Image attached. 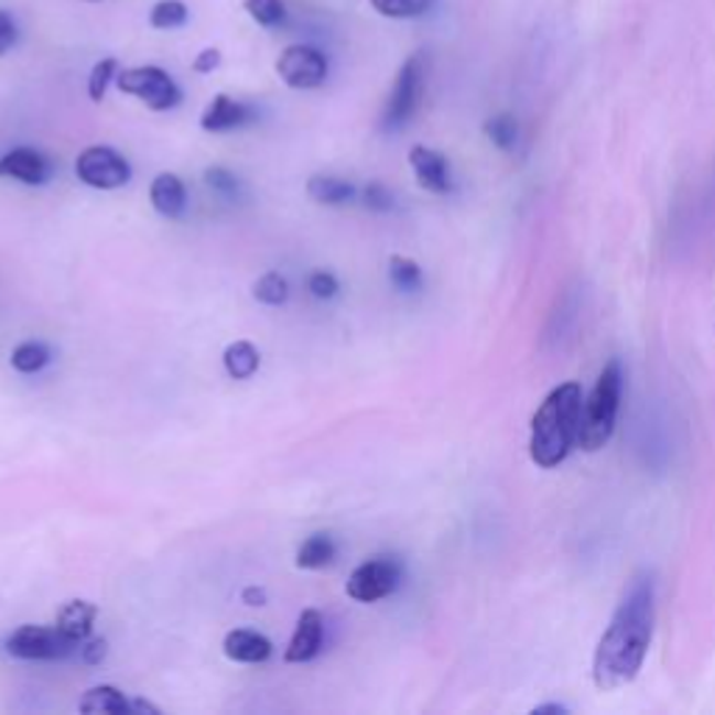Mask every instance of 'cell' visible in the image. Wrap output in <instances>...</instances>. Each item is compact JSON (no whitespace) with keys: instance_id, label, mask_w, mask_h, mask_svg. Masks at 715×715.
<instances>
[{"instance_id":"1","label":"cell","mask_w":715,"mask_h":715,"mask_svg":"<svg viewBox=\"0 0 715 715\" xmlns=\"http://www.w3.org/2000/svg\"><path fill=\"white\" fill-rule=\"evenodd\" d=\"M657 589L651 573L631 578L624 602L615 609L593 657V682L598 691H618L638 680L654 635Z\"/></svg>"},{"instance_id":"2","label":"cell","mask_w":715,"mask_h":715,"mask_svg":"<svg viewBox=\"0 0 715 715\" xmlns=\"http://www.w3.org/2000/svg\"><path fill=\"white\" fill-rule=\"evenodd\" d=\"M578 425H582V386H556L531 420V462L542 469L560 467L567 453L576 447Z\"/></svg>"},{"instance_id":"3","label":"cell","mask_w":715,"mask_h":715,"mask_svg":"<svg viewBox=\"0 0 715 715\" xmlns=\"http://www.w3.org/2000/svg\"><path fill=\"white\" fill-rule=\"evenodd\" d=\"M620 394H624V369L618 361H609L604 372L595 380V389L589 391L587 403L582 411V425H578V442L582 451H602L615 433L618 420Z\"/></svg>"},{"instance_id":"4","label":"cell","mask_w":715,"mask_h":715,"mask_svg":"<svg viewBox=\"0 0 715 715\" xmlns=\"http://www.w3.org/2000/svg\"><path fill=\"white\" fill-rule=\"evenodd\" d=\"M427 78V59L425 54H414L403 62V67L397 71L394 85H391L389 101L383 109V129L397 132L411 121L420 109L422 93H425Z\"/></svg>"},{"instance_id":"5","label":"cell","mask_w":715,"mask_h":715,"mask_svg":"<svg viewBox=\"0 0 715 715\" xmlns=\"http://www.w3.org/2000/svg\"><path fill=\"white\" fill-rule=\"evenodd\" d=\"M115 85H118L121 93H127V96L140 98V101L149 109H154V112H169V109L180 107L182 101L180 85L171 78V73H165L163 67L156 65L118 71Z\"/></svg>"},{"instance_id":"6","label":"cell","mask_w":715,"mask_h":715,"mask_svg":"<svg viewBox=\"0 0 715 715\" xmlns=\"http://www.w3.org/2000/svg\"><path fill=\"white\" fill-rule=\"evenodd\" d=\"M3 649L14 660H65L76 654L78 643H73L56 626L23 624L9 635Z\"/></svg>"},{"instance_id":"7","label":"cell","mask_w":715,"mask_h":715,"mask_svg":"<svg viewBox=\"0 0 715 715\" xmlns=\"http://www.w3.org/2000/svg\"><path fill=\"white\" fill-rule=\"evenodd\" d=\"M73 171H76L78 182H85L87 187H96V191H115V187H123L132 180V165L112 145H87L76 156Z\"/></svg>"},{"instance_id":"8","label":"cell","mask_w":715,"mask_h":715,"mask_svg":"<svg viewBox=\"0 0 715 715\" xmlns=\"http://www.w3.org/2000/svg\"><path fill=\"white\" fill-rule=\"evenodd\" d=\"M274 71L280 82L291 90H316V87L325 85L327 59L313 45H289V48H283V54L277 56Z\"/></svg>"},{"instance_id":"9","label":"cell","mask_w":715,"mask_h":715,"mask_svg":"<svg viewBox=\"0 0 715 715\" xmlns=\"http://www.w3.org/2000/svg\"><path fill=\"white\" fill-rule=\"evenodd\" d=\"M400 565L389 556H378V560H367L355 567L347 578V595L358 604H375L386 595H391L400 584Z\"/></svg>"},{"instance_id":"10","label":"cell","mask_w":715,"mask_h":715,"mask_svg":"<svg viewBox=\"0 0 715 715\" xmlns=\"http://www.w3.org/2000/svg\"><path fill=\"white\" fill-rule=\"evenodd\" d=\"M322 646H325V618L319 609H302L283 660L291 665H302V662L316 660Z\"/></svg>"},{"instance_id":"11","label":"cell","mask_w":715,"mask_h":715,"mask_svg":"<svg viewBox=\"0 0 715 715\" xmlns=\"http://www.w3.org/2000/svg\"><path fill=\"white\" fill-rule=\"evenodd\" d=\"M409 165L414 171L420 187H425L427 193L447 196L453 191L451 163H447V156L442 151H433L427 145H414L409 151Z\"/></svg>"},{"instance_id":"12","label":"cell","mask_w":715,"mask_h":715,"mask_svg":"<svg viewBox=\"0 0 715 715\" xmlns=\"http://www.w3.org/2000/svg\"><path fill=\"white\" fill-rule=\"evenodd\" d=\"M0 176L31 187L45 185L51 176V165L40 151L20 145V149H12L0 156Z\"/></svg>"},{"instance_id":"13","label":"cell","mask_w":715,"mask_h":715,"mask_svg":"<svg viewBox=\"0 0 715 715\" xmlns=\"http://www.w3.org/2000/svg\"><path fill=\"white\" fill-rule=\"evenodd\" d=\"M252 118H254V109L249 107V104L235 101V98L218 93V96L205 107L202 118H198V127L210 134H221V132H235V129L247 127Z\"/></svg>"},{"instance_id":"14","label":"cell","mask_w":715,"mask_h":715,"mask_svg":"<svg viewBox=\"0 0 715 715\" xmlns=\"http://www.w3.org/2000/svg\"><path fill=\"white\" fill-rule=\"evenodd\" d=\"M224 657L241 665H260L274 654V646L266 635L254 629H232L224 635Z\"/></svg>"},{"instance_id":"15","label":"cell","mask_w":715,"mask_h":715,"mask_svg":"<svg viewBox=\"0 0 715 715\" xmlns=\"http://www.w3.org/2000/svg\"><path fill=\"white\" fill-rule=\"evenodd\" d=\"M149 198L151 207L163 218H180L182 213L187 210L185 182L176 174H171V171H163V174L154 176V182H151L149 187Z\"/></svg>"},{"instance_id":"16","label":"cell","mask_w":715,"mask_h":715,"mask_svg":"<svg viewBox=\"0 0 715 715\" xmlns=\"http://www.w3.org/2000/svg\"><path fill=\"white\" fill-rule=\"evenodd\" d=\"M96 618H98L96 604L76 598V602H67L65 607L59 609V615H56V629L65 631L73 643L82 646L85 640H90Z\"/></svg>"},{"instance_id":"17","label":"cell","mask_w":715,"mask_h":715,"mask_svg":"<svg viewBox=\"0 0 715 715\" xmlns=\"http://www.w3.org/2000/svg\"><path fill=\"white\" fill-rule=\"evenodd\" d=\"M307 196H311L316 205L342 207V205H349V202L358 196V191H355L353 182L342 180V176L316 174L307 180Z\"/></svg>"},{"instance_id":"18","label":"cell","mask_w":715,"mask_h":715,"mask_svg":"<svg viewBox=\"0 0 715 715\" xmlns=\"http://www.w3.org/2000/svg\"><path fill=\"white\" fill-rule=\"evenodd\" d=\"M78 709L90 715H129L132 713V702L118 687L96 685L82 696Z\"/></svg>"},{"instance_id":"19","label":"cell","mask_w":715,"mask_h":715,"mask_svg":"<svg viewBox=\"0 0 715 715\" xmlns=\"http://www.w3.org/2000/svg\"><path fill=\"white\" fill-rule=\"evenodd\" d=\"M224 372L232 380H249L260 369V349L252 342H232L224 349Z\"/></svg>"},{"instance_id":"20","label":"cell","mask_w":715,"mask_h":715,"mask_svg":"<svg viewBox=\"0 0 715 715\" xmlns=\"http://www.w3.org/2000/svg\"><path fill=\"white\" fill-rule=\"evenodd\" d=\"M336 560V542L327 534H311L296 548V567L300 571H322Z\"/></svg>"},{"instance_id":"21","label":"cell","mask_w":715,"mask_h":715,"mask_svg":"<svg viewBox=\"0 0 715 715\" xmlns=\"http://www.w3.org/2000/svg\"><path fill=\"white\" fill-rule=\"evenodd\" d=\"M252 296L260 302V305H269V307L285 305L291 296L289 280H285L280 271H266L263 277H258V280L252 283Z\"/></svg>"},{"instance_id":"22","label":"cell","mask_w":715,"mask_h":715,"mask_svg":"<svg viewBox=\"0 0 715 715\" xmlns=\"http://www.w3.org/2000/svg\"><path fill=\"white\" fill-rule=\"evenodd\" d=\"M51 364V349L43 342H23L12 349V367L20 375L43 372Z\"/></svg>"},{"instance_id":"23","label":"cell","mask_w":715,"mask_h":715,"mask_svg":"<svg viewBox=\"0 0 715 715\" xmlns=\"http://www.w3.org/2000/svg\"><path fill=\"white\" fill-rule=\"evenodd\" d=\"M389 280L397 291L414 294V291L422 289L420 263L411 258H403V254H394V258H389Z\"/></svg>"},{"instance_id":"24","label":"cell","mask_w":715,"mask_h":715,"mask_svg":"<svg viewBox=\"0 0 715 715\" xmlns=\"http://www.w3.org/2000/svg\"><path fill=\"white\" fill-rule=\"evenodd\" d=\"M369 3H372L375 12L383 14V18L414 20L431 12L436 0H369Z\"/></svg>"},{"instance_id":"25","label":"cell","mask_w":715,"mask_h":715,"mask_svg":"<svg viewBox=\"0 0 715 715\" xmlns=\"http://www.w3.org/2000/svg\"><path fill=\"white\" fill-rule=\"evenodd\" d=\"M187 7L182 3V0H160V3H154L149 12V23L151 29L156 31H174V29H182V25L187 23Z\"/></svg>"},{"instance_id":"26","label":"cell","mask_w":715,"mask_h":715,"mask_svg":"<svg viewBox=\"0 0 715 715\" xmlns=\"http://www.w3.org/2000/svg\"><path fill=\"white\" fill-rule=\"evenodd\" d=\"M243 9L263 29H277L285 20V0H243Z\"/></svg>"},{"instance_id":"27","label":"cell","mask_w":715,"mask_h":715,"mask_svg":"<svg viewBox=\"0 0 715 715\" xmlns=\"http://www.w3.org/2000/svg\"><path fill=\"white\" fill-rule=\"evenodd\" d=\"M115 78H118V59L107 56V59L96 62L90 71V78H87V93H90V101L101 104Z\"/></svg>"},{"instance_id":"28","label":"cell","mask_w":715,"mask_h":715,"mask_svg":"<svg viewBox=\"0 0 715 715\" xmlns=\"http://www.w3.org/2000/svg\"><path fill=\"white\" fill-rule=\"evenodd\" d=\"M484 132H487V138L492 140L500 151H511L514 145H518V138H520L518 121H514L511 115H495V118H489Z\"/></svg>"},{"instance_id":"29","label":"cell","mask_w":715,"mask_h":715,"mask_svg":"<svg viewBox=\"0 0 715 715\" xmlns=\"http://www.w3.org/2000/svg\"><path fill=\"white\" fill-rule=\"evenodd\" d=\"M307 291H311L316 300H333V296L338 294L336 274H331V271H325V269L313 271V274L307 277Z\"/></svg>"},{"instance_id":"30","label":"cell","mask_w":715,"mask_h":715,"mask_svg":"<svg viewBox=\"0 0 715 715\" xmlns=\"http://www.w3.org/2000/svg\"><path fill=\"white\" fill-rule=\"evenodd\" d=\"M364 205H367L369 210L386 213L394 207V196H391L389 187L380 185V182H369L367 191H364Z\"/></svg>"},{"instance_id":"31","label":"cell","mask_w":715,"mask_h":715,"mask_svg":"<svg viewBox=\"0 0 715 715\" xmlns=\"http://www.w3.org/2000/svg\"><path fill=\"white\" fill-rule=\"evenodd\" d=\"M205 180H207V185L218 193V196H235V193H238V180H235V174H229L227 169H221V165H216V169H207Z\"/></svg>"},{"instance_id":"32","label":"cell","mask_w":715,"mask_h":715,"mask_svg":"<svg viewBox=\"0 0 715 715\" xmlns=\"http://www.w3.org/2000/svg\"><path fill=\"white\" fill-rule=\"evenodd\" d=\"M14 43H18V23H14L12 14L0 9V56L9 54Z\"/></svg>"},{"instance_id":"33","label":"cell","mask_w":715,"mask_h":715,"mask_svg":"<svg viewBox=\"0 0 715 715\" xmlns=\"http://www.w3.org/2000/svg\"><path fill=\"white\" fill-rule=\"evenodd\" d=\"M218 65H221V51L205 48V51H198V56L193 59V73H198V76H207V73L218 71Z\"/></svg>"},{"instance_id":"34","label":"cell","mask_w":715,"mask_h":715,"mask_svg":"<svg viewBox=\"0 0 715 715\" xmlns=\"http://www.w3.org/2000/svg\"><path fill=\"white\" fill-rule=\"evenodd\" d=\"M78 654H82V660L90 662V665H98V662L107 657V640L96 638V640H85V643L78 646Z\"/></svg>"},{"instance_id":"35","label":"cell","mask_w":715,"mask_h":715,"mask_svg":"<svg viewBox=\"0 0 715 715\" xmlns=\"http://www.w3.org/2000/svg\"><path fill=\"white\" fill-rule=\"evenodd\" d=\"M241 602L247 604V607H266V602H269V595H266L263 587H243L241 593Z\"/></svg>"},{"instance_id":"36","label":"cell","mask_w":715,"mask_h":715,"mask_svg":"<svg viewBox=\"0 0 715 715\" xmlns=\"http://www.w3.org/2000/svg\"><path fill=\"white\" fill-rule=\"evenodd\" d=\"M534 715H565L567 707L565 704H540V707L531 709Z\"/></svg>"},{"instance_id":"37","label":"cell","mask_w":715,"mask_h":715,"mask_svg":"<svg viewBox=\"0 0 715 715\" xmlns=\"http://www.w3.org/2000/svg\"><path fill=\"white\" fill-rule=\"evenodd\" d=\"M132 713H151V715H160V709L154 707V704L143 702V698H138V702H132Z\"/></svg>"},{"instance_id":"38","label":"cell","mask_w":715,"mask_h":715,"mask_svg":"<svg viewBox=\"0 0 715 715\" xmlns=\"http://www.w3.org/2000/svg\"><path fill=\"white\" fill-rule=\"evenodd\" d=\"M90 3H96V0H90Z\"/></svg>"}]
</instances>
